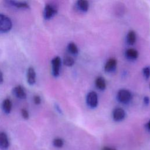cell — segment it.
I'll list each match as a JSON object with an SVG mask.
<instances>
[{"label":"cell","mask_w":150,"mask_h":150,"mask_svg":"<svg viewBox=\"0 0 150 150\" xmlns=\"http://www.w3.org/2000/svg\"><path fill=\"white\" fill-rule=\"evenodd\" d=\"M132 98L131 93L126 89H121L117 93V99L121 103L126 104L131 100Z\"/></svg>","instance_id":"cell-2"},{"label":"cell","mask_w":150,"mask_h":150,"mask_svg":"<svg viewBox=\"0 0 150 150\" xmlns=\"http://www.w3.org/2000/svg\"><path fill=\"white\" fill-rule=\"evenodd\" d=\"M117 60L114 58L108 59L104 65V70L107 72H111L115 69L117 66Z\"/></svg>","instance_id":"cell-8"},{"label":"cell","mask_w":150,"mask_h":150,"mask_svg":"<svg viewBox=\"0 0 150 150\" xmlns=\"http://www.w3.org/2000/svg\"><path fill=\"white\" fill-rule=\"evenodd\" d=\"M125 55L127 58L131 60H135L138 56V53L137 50L133 48L128 49L125 52Z\"/></svg>","instance_id":"cell-11"},{"label":"cell","mask_w":150,"mask_h":150,"mask_svg":"<svg viewBox=\"0 0 150 150\" xmlns=\"http://www.w3.org/2000/svg\"><path fill=\"white\" fill-rule=\"evenodd\" d=\"M102 150H117L114 147H111V146H104Z\"/></svg>","instance_id":"cell-23"},{"label":"cell","mask_w":150,"mask_h":150,"mask_svg":"<svg viewBox=\"0 0 150 150\" xmlns=\"http://www.w3.org/2000/svg\"><path fill=\"white\" fill-rule=\"evenodd\" d=\"M9 4L12 5L16 6V8H28L29 5L25 2L22 1H8Z\"/></svg>","instance_id":"cell-16"},{"label":"cell","mask_w":150,"mask_h":150,"mask_svg":"<svg viewBox=\"0 0 150 150\" xmlns=\"http://www.w3.org/2000/svg\"><path fill=\"white\" fill-rule=\"evenodd\" d=\"M56 13H57V9L54 6L51 4H47L45 6V10H44V18L46 19H50Z\"/></svg>","instance_id":"cell-5"},{"label":"cell","mask_w":150,"mask_h":150,"mask_svg":"<svg viewBox=\"0 0 150 150\" xmlns=\"http://www.w3.org/2000/svg\"><path fill=\"white\" fill-rule=\"evenodd\" d=\"M13 93L18 98L21 99H25L26 97V94L25 93V91L24 88L21 86H18L13 88Z\"/></svg>","instance_id":"cell-9"},{"label":"cell","mask_w":150,"mask_h":150,"mask_svg":"<svg viewBox=\"0 0 150 150\" xmlns=\"http://www.w3.org/2000/svg\"><path fill=\"white\" fill-rule=\"evenodd\" d=\"M146 128L148 131H150V120L146 123Z\"/></svg>","instance_id":"cell-26"},{"label":"cell","mask_w":150,"mask_h":150,"mask_svg":"<svg viewBox=\"0 0 150 150\" xmlns=\"http://www.w3.org/2000/svg\"><path fill=\"white\" fill-rule=\"evenodd\" d=\"M136 33L134 30H130L127 36V41L130 45H133L136 42Z\"/></svg>","instance_id":"cell-12"},{"label":"cell","mask_w":150,"mask_h":150,"mask_svg":"<svg viewBox=\"0 0 150 150\" xmlns=\"http://www.w3.org/2000/svg\"><path fill=\"white\" fill-rule=\"evenodd\" d=\"M125 117V112L121 108H116L112 112V118L115 121H121Z\"/></svg>","instance_id":"cell-6"},{"label":"cell","mask_w":150,"mask_h":150,"mask_svg":"<svg viewBox=\"0 0 150 150\" xmlns=\"http://www.w3.org/2000/svg\"><path fill=\"white\" fill-rule=\"evenodd\" d=\"M27 81L29 84H33L36 81V73L32 67H29L27 73Z\"/></svg>","instance_id":"cell-10"},{"label":"cell","mask_w":150,"mask_h":150,"mask_svg":"<svg viewBox=\"0 0 150 150\" xmlns=\"http://www.w3.org/2000/svg\"><path fill=\"white\" fill-rule=\"evenodd\" d=\"M87 105L91 108H95L98 104V96L94 91H91L87 96Z\"/></svg>","instance_id":"cell-3"},{"label":"cell","mask_w":150,"mask_h":150,"mask_svg":"<svg viewBox=\"0 0 150 150\" xmlns=\"http://www.w3.org/2000/svg\"><path fill=\"white\" fill-rule=\"evenodd\" d=\"M61 65V59L59 56L54 57L52 60V74L54 76H58L60 72V68Z\"/></svg>","instance_id":"cell-4"},{"label":"cell","mask_w":150,"mask_h":150,"mask_svg":"<svg viewBox=\"0 0 150 150\" xmlns=\"http://www.w3.org/2000/svg\"><path fill=\"white\" fill-rule=\"evenodd\" d=\"M21 114L22 116L25 119H28L29 118V112L26 109H22L21 110Z\"/></svg>","instance_id":"cell-21"},{"label":"cell","mask_w":150,"mask_h":150,"mask_svg":"<svg viewBox=\"0 0 150 150\" xmlns=\"http://www.w3.org/2000/svg\"><path fill=\"white\" fill-rule=\"evenodd\" d=\"M96 86L100 90H104L106 87V83L103 77H98L96 80Z\"/></svg>","instance_id":"cell-15"},{"label":"cell","mask_w":150,"mask_h":150,"mask_svg":"<svg viewBox=\"0 0 150 150\" xmlns=\"http://www.w3.org/2000/svg\"><path fill=\"white\" fill-rule=\"evenodd\" d=\"M53 144L56 148H62L63 146L64 141L60 138H56L53 140Z\"/></svg>","instance_id":"cell-19"},{"label":"cell","mask_w":150,"mask_h":150,"mask_svg":"<svg viewBox=\"0 0 150 150\" xmlns=\"http://www.w3.org/2000/svg\"><path fill=\"white\" fill-rule=\"evenodd\" d=\"M33 101L35 102V103L36 104H39L41 102V99H40V97L36 95V96H35L34 97H33Z\"/></svg>","instance_id":"cell-22"},{"label":"cell","mask_w":150,"mask_h":150,"mask_svg":"<svg viewBox=\"0 0 150 150\" xmlns=\"http://www.w3.org/2000/svg\"><path fill=\"white\" fill-rule=\"evenodd\" d=\"M77 5L79 8L84 12L87 11L89 8V3L86 0H79L77 2Z\"/></svg>","instance_id":"cell-14"},{"label":"cell","mask_w":150,"mask_h":150,"mask_svg":"<svg viewBox=\"0 0 150 150\" xmlns=\"http://www.w3.org/2000/svg\"><path fill=\"white\" fill-rule=\"evenodd\" d=\"M12 26L11 20L6 15L0 13V32H6L10 30Z\"/></svg>","instance_id":"cell-1"},{"label":"cell","mask_w":150,"mask_h":150,"mask_svg":"<svg viewBox=\"0 0 150 150\" xmlns=\"http://www.w3.org/2000/svg\"><path fill=\"white\" fill-rule=\"evenodd\" d=\"M144 102L145 104H148L149 103V98L148 97H145L144 98Z\"/></svg>","instance_id":"cell-24"},{"label":"cell","mask_w":150,"mask_h":150,"mask_svg":"<svg viewBox=\"0 0 150 150\" xmlns=\"http://www.w3.org/2000/svg\"><path fill=\"white\" fill-rule=\"evenodd\" d=\"M9 142L7 135L5 132H0V149L6 150L8 148Z\"/></svg>","instance_id":"cell-7"},{"label":"cell","mask_w":150,"mask_h":150,"mask_svg":"<svg viewBox=\"0 0 150 150\" xmlns=\"http://www.w3.org/2000/svg\"><path fill=\"white\" fill-rule=\"evenodd\" d=\"M143 74L146 79H148L150 76V67H145L142 70Z\"/></svg>","instance_id":"cell-20"},{"label":"cell","mask_w":150,"mask_h":150,"mask_svg":"<svg viewBox=\"0 0 150 150\" xmlns=\"http://www.w3.org/2000/svg\"><path fill=\"white\" fill-rule=\"evenodd\" d=\"M68 50L70 52V53H71V54H77L78 52V48L77 47V46L76 45L75 43H74L73 42H71L67 46Z\"/></svg>","instance_id":"cell-18"},{"label":"cell","mask_w":150,"mask_h":150,"mask_svg":"<svg viewBox=\"0 0 150 150\" xmlns=\"http://www.w3.org/2000/svg\"><path fill=\"white\" fill-rule=\"evenodd\" d=\"M63 63L66 66H71L74 63V60L69 56H66L63 59Z\"/></svg>","instance_id":"cell-17"},{"label":"cell","mask_w":150,"mask_h":150,"mask_svg":"<svg viewBox=\"0 0 150 150\" xmlns=\"http://www.w3.org/2000/svg\"><path fill=\"white\" fill-rule=\"evenodd\" d=\"M4 78H3V74L0 71V84H1L3 82Z\"/></svg>","instance_id":"cell-25"},{"label":"cell","mask_w":150,"mask_h":150,"mask_svg":"<svg viewBox=\"0 0 150 150\" xmlns=\"http://www.w3.org/2000/svg\"><path fill=\"white\" fill-rule=\"evenodd\" d=\"M12 108V103L9 99H5L2 103V109L6 114L10 113Z\"/></svg>","instance_id":"cell-13"}]
</instances>
